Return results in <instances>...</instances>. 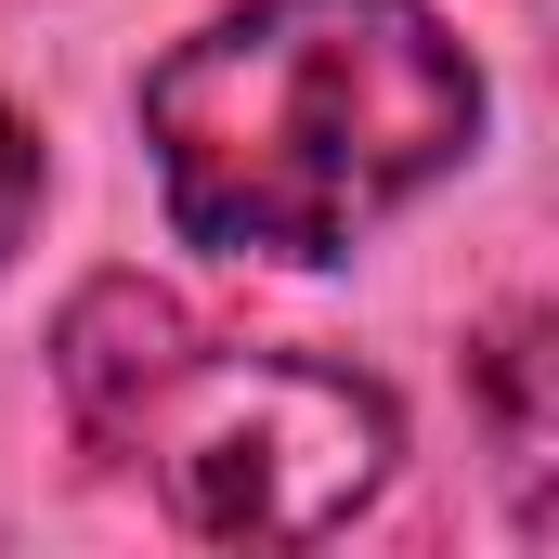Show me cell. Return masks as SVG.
I'll return each instance as SVG.
<instances>
[{
    "label": "cell",
    "instance_id": "1",
    "mask_svg": "<svg viewBox=\"0 0 559 559\" xmlns=\"http://www.w3.org/2000/svg\"><path fill=\"white\" fill-rule=\"evenodd\" d=\"M169 222L222 261H338L481 143V66L429 0H248L143 79Z\"/></svg>",
    "mask_w": 559,
    "mask_h": 559
},
{
    "label": "cell",
    "instance_id": "2",
    "mask_svg": "<svg viewBox=\"0 0 559 559\" xmlns=\"http://www.w3.org/2000/svg\"><path fill=\"white\" fill-rule=\"evenodd\" d=\"M52 378L105 455H156V495L209 547H312L404 455V417L378 378L312 365V352H235L169 286L131 274L66 312Z\"/></svg>",
    "mask_w": 559,
    "mask_h": 559
},
{
    "label": "cell",
    "instance_id": "3",
    "mask_svg": "<svg viewBox=\"0 0 559 559\" xmlns=\"http://www.w3.org/2000/svg\"><path fill=\"white\" fill-rule=\"evenodd\" d=\"M26 222H39V131L0 105V261L26 248Z\"/></svg>",
    "mask_w": 559,
    "mask_h": 559
}]
</instances>
